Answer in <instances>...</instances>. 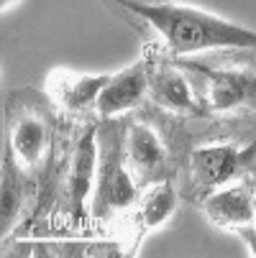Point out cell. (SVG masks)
I'll list each match as a JSON object with an SVG mask.
<instances>
[{"label":"cell","instance_id":"obj_10","mask_svg":"<svg viewBox=\"0 0 256 258\" xmlns=\"http://www.w3.org/2000/svg\"><path fill=\"white\" fill-rule=\"evenodd\" d=\"M202 75L208 80L210 107L218 110V113H228V110H236L243 105H256V75H251V72L202 69Z\"/></svg>","mask_w":256,"mask_h":258},{"label":"cell","instance_id":"obj_3","mask_svg":"<svg viewBox=\"0 0 256 258\" xmlns=\"http://www.w3.org/2000/svg\"><path fill=\"white\" fill-rule=\"evenodd\" d=\"M97 176V125H87L72 146L69 169L62 184V202L72 217H80L95 189Z\"/></svg>","mask_w":256,"mask_h":258},{"label":"cell","instance_id":"obj_14","mask_svg":"<svg viewBox=\"0 0 256 258\" xmlns=\"http://www.w3.org/2000/svg\"><path fill=\"white\" fill-rule=\"evenodd\" d=\"M16 159L11 154V149L6 146V156H3V179H0V223H3V240L8 238V233L13 230V225L18 223L21 210H23V195H21V184H18V174H16Z\"/></svg>","mask_w":256,"mask_h":258},{"label":"cell","instance_id":"obj_15","mask_svg":"<svg viewBox=\"0 0 256 258\" xmlns=\"http://www.w3.org/2000/svg\"><path fill=\"white\" fill-rule=\"evenodd\" d=\"M233 233L243 240V245L248 248V253L256 258V223H251V225H241V228H236Z\"/></svg>","mask_w":256,"mask_h":258},{"label":"cell","instance_id":"obj_2","mask_svg":"<svg viewBox=\"0 0 256 258\" xmlns=\"http://www.w3.org/2000/svg\"><path fill=\"white\" fill-rule=\"evenodd\" d=\"M123 125L103 120L97 125V176H95V197L92 215L108 220L116 212L128 210L138 200V184L126 164L123 151Z\"/></svg>","mask_w":256,"mask_h":258},{"label":"cell","instance_id":"obj_7","mask_svg":"<svg viewBox=\"0 0 256 258\" xmlns=\"http://www.w3.org/2000/svg\"><path fill=\"white\" fill-rule=\"evenodd\" d=\"M149 85H151V69L146 61H136L126 69H121L118 75L111 77L100 92V97L95 100V113L103 118V120H113L118 118L126 110L141 105V100L149 92Z\"/></svg>","mask_w":256,"mask_h":258},{"label":"cell","instance_id":"obj_6","mask_svg":"<svg viewBox=\"0 0 256 258\" xmlns=\"http://www.w3.org/2000/svg\"><path fill=\"white\" fill-rule=\"evenodd\" d=\"M123 151L126 164L138 187L164 179L167 171V149L159 133L143 120H131L123 131Z\"/></svg>","mask_w":256,"mask_h":258},{"label":"cell","instance_id":"obj_13","mask_svg":"<svg viewBox=\"0 0 256 258\" xmlns=\"http://www.w3.org/2000/svg\"><path fill=\"white\" fill-rule=\"evenodd\" d=\"M16 255H54V258H80V255H121V243L113 240H31L16 243Z\"/></svg>","mask_w":256,"mask_h":258},{"label":"cell","instance_id":"obj_5","mask_svg":"<svg viewBox=\"0 0 256 258\" xmlns=\"http://www.w3.org/2000/svg\"><path fill=\"white\" fill-rule=\"evenodd\" d=\"M6 146L11 149L16 164L21 166L23 174L33 176L39 174L52 151V123L46 115H41L39 110H28V113L18 115L11 125Z\"/></svg>","mask_w":256,"mask_h":258},{"label":"cell","instance_id":"obj_1","mask_svg":"<svg viewBox=\"0 0 256 258\" xmlns=\"http://www.w3.org/2000/svg\"><path fill=\"white\" fill-rule=\"evenodd\" d=\"M126 8L149 26L172 56H192L200 51H248L256 49V31L228 18L174 0H108Z\"/></svg>","mask_w":256,"mask_h":258},{"label":"cell","instance_id":"obj_4","mask_svg":"<svg viewBox=\"0 0 256 258\" xmlns=\"http://www.w3.org/2000/svg\"><path fill=\"white\" fill-rule=\"evenodd\" d=\"M251 151H253L251 146H236V143H213L195 149L190 156V174L195 192L208 195L228 184L233 176L241 174V169L251 159Z\"/></svg>","mask_w":256,"mask_h":258},{"label":"cell","instance_id":"obj_8","mask_svg":"<svg viewBox=\"0 0 256 258\" xmlns=\"http://www.w3.org/2000/svg\"><path fill=\"white\" fill-rule=\"evenodd\" d=\"M111 77L113 75H80V72L69 69H54L46 80V90L62 110L80 113V110L95 105V100L100 97L103 87L111 82Z\"/></svg>","mask_w":256,"mask_h":258},{"label":"cell","instance_id":"obj_16","mask_svg":"<svg viewBox=\"0 0 256 258\" xmlns=\"http://www.w3.org/2000/svg\"><path fill=\"white\" fill-rule=\"evenodd\" d=\"M18 3V0H0V8H3V11H8L11 6H16Z\"/></svg>","mask_w":256,"mask_h":258},{"label":"cell","instance_id":"obj_17","mask_svg":"<svg viewBox=\"0 0 256 258\" xmlns=\"http://www.w3.org/2000/svg\"><path fill=\"white\" fill-rule=\"evenodd\" d=\"M253 210H256V197H253Z\"/></svg>","mask_w":256,"mask_h":258},{"label":"cell","instance_id":"obj_12","mask_svg":"<svg viewBox=\"0 0 256 258\" xmlns=\"http://www.w3.org/2000/svg\"><path fill=\"white\" fill-rule=\"evenodd\" d=\"M179 197L174 192V187L167 179H159L154 184H149L138 200V210H136V225H138V235L133 240V248H138V243L143 240L146 233H151L157 228H162L164 223H169V217L177 212Z\"/></svg>","mask_w":256,"mask_h":258},{"label":"cell","instance_id":"obj_11","mask_svg":"<svg viewBox=\"0 0 256 258\" xmlns=\"http://www.w3.org/2000/svg\"><path fill=\"white\" fill-rule=\"evenodd\" d=\"M151 97L164 110H172L177 115H192L197 113V100L192 92L190 80L172 64H157L151 69Z\"/></svg>","mask_w":256,"mask_h":258},{"label":"cell","instance_id":"obj_9","mask_svg":"<svg viewBox=\"0 0 256 258\" xmlns=\"http://www.w3.org/2000/svg\"><path fill=\"white\" fill-rule=\"evenodd\" d=\"M202 210L213 225L231 233L241 225L256 223L253 195L246 184H231L226 189H213L202 195Z\"/></svg>","mask_w":256,"mask_h":258}]
</instances>
